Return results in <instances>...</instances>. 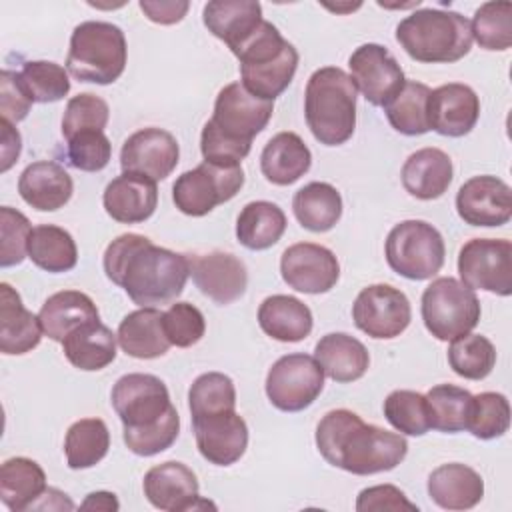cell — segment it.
I'll use <instances>...</instances> for the list:
<instances>
[{
	"label": "cell",
	"mask_w": 512,
	"mask_h": 512,
	"mask_svg": "<svg viewBox=\"0 0 512 512\" xmlns=\"http://www.w3.org/2000/svg\"><path fill=\"white\" fill-rule=\"evenodd\" d=\"M352 318L358 330L376 340L400 336L410 320L412 308L406 294L390 284H372L360 290L352 304Z\"/></svg>",
	"instance_id": "obj_14"
},
{
	"label": "cell",
	"mask_w": 512,
	"mask_h": 512,
	"mask_svg": "<svg viewBox=\"0 0 512 512\" xmlns=\"http://www.w3.org/2000/svg\"><path fill=\"white\" fill-rule=\"evenodd\" d=\"M450 368L466 380L486 378L496 364V348L482 334H464L448 348Z\"/></svg>",
	"instance_id": "obj_42"
},
{
	"label": "cell",
	"mask_w": 512,
	"mask_h": 512,
	"mask_svg": "<svg viewBox=\"0 0 512 512\" xmlns=\"http://www.w3.org/2000/svg\"><path fill=\"white\" fill-rule=\"evenodd\" d=\"M316 448L328 464L356 476L388 472L408 454V442L402 434L366 424L346 408L322 416L316 426Z\"/></svg>",
	"instance_id": "obj_2"
},
{
	"label": "cell",
	"mask_w": 512,
	"mask_h": 512,
	"mask_svg": "<svg viewBox=\"0 0 512 512\" xmlns=\"http://www.w3.org/2000/svg\"><path fill=\"white\" fill-rule=\"evenodd\" d=\"M324 388V370L314 356L296 352L280 356L266 376V396L282 412L308 408Z\"/></svg>",
	"instance_id": "obj_11"
},
{
	"label": "cell",
	"mask_w": 512,
	"mask_h": 512,
	"mask_svg": "<svg viewBox=\"0 0 512 512\" xmlns=\"http://www.w3.org/2000/svg\"><path fill=\"white\" fill-rule=\"evenodd\" d=\"M274 102L250 94L242 82L226 84L214 102V114L208 124L224 138L252 146V138L258 136L270 122Z\"/></svg>",
	"instance_id": "obj_13"
},
{
	"label": "cell",
	"mask_w": 512,
	"mask_h": 512,
	"mask_svg": "<svg viewBox=\"0 0 512 512\" xmlns=\"http://www.w3.org/2000/svg\"><path fill=\"white\" fill-rule=\"evenodd\" d=\"M180 158L176 138L162 128L150 126L130 134L120 150L122 172H134L152 178L154 182L164 180L172 174Z\"/></svg>",
	"instance_id": "obj_17"
},
{
	"label": "cell",
	"mask_w": 512,
	"mask_h": 512,
	"mask_svg": "<svg viewBox=\"0 0 512 512\" xmlns=\"http://www.w3.org/2000/svg\"><path fill=\"white\" fill-rule=\"evenodd\" d=\"M286 230V214L268 200L248 202L236 218V238L248 250H266L274 246Z\"/></svg>",
	"instance_id": "obj_37"
},
{
	"label": "cell",
	"mask_w": 512,
	"mask_h": 512,
	"mask_svg": "<svg viewBox=\"0 0 512 512\" xmlns=\"http://www.w3.org/2000/svg\"><path fill=\"white\" fill-rule=\"evenodd\" d=\"M84 510H118L120 504L116 500V494L112 492H90L84 502L80 504Z\"/></svg>",
	"instance_id": "obj_56"
},
{
	"label": "cell",
	"mask_w": 512,
	"mask_h": 512,
	"mask_svg": "<svg viewBox=\"0 0 512 512\" xmlns=\"http://www.w3.org/2000/svg\"><path fill=\"white\" fill-rule=\"evenodd\" d=\"M142 490L146 500L166 512H184L196 508H208V500H200L198 494V478L182 462L170 460L158 466H152L142 480Z\"/></svg>",
	"instance_id": "obj_19"
},
{
	"label": "cell",
	"mask_w": 512,
	"mask_h": 512,
	"mask_svg": "<svg viewBox=\"0 0 512 512\" xmlns=\"http://www.w3.org/2000/svg\"><path fill=\"white\" fill-rule=\"evenodd\" d=\"M116 334L100 320L88 322L62 340L66 360L86 372L102 370L116 358Z\"/></svg>",
	"instance_id": "obj_34"
},
{
	"label": "cell",
	"mask_w": 512,
	"mask_h": 512,
	"mask_svg": "<svg viewBox=\"0 0 512 512\" xmlns=\"http://www.w3.org/2000/svg\"><path fill=\"white\" fill-rule=\"evenodd\" d=\"M458 274L472 290L498 296L512 294V242L504 238H472L458 254Z\"/></svg>",
	"instance_id": "obj_12"
},
{
	"label": "cell",
	"mask_w": 512,
	"mask_h": 512,
	"mask_svg": "<svg viewBox=\"0 0 512 512\" xmlns=\"http://www.w3.org/2000/svg\"><path fill=\"white\" fill-rule=\"evenodd\" d=\"M190 276L196 288L216 304H232L248 286V270L244 262L230 252H208L188 256Z\"/></svg>",
	"instance_id": "obj_21"
},
{
	"label": "cell",
	"mask_w": 512,
	"mask_h": 512,
	"mask_svg": "<svg viewBox=\"0 0 512 512\" xmlns=\"http://www.w3.org/2000/svg\"><path fill=\"white\" fill-rule=\"evenodd\" d=\"M282 280L304 294H324L340 278V264L334 252L314 242L288 246L280 258Z\"/></svg>",
	"instance_id": "obj_16"
},
{
	"label": "cell",
	"mask_w": 512,
	"mask_h": 512,
	"mask_svg": "<svg viewBox=\"0 0 512 512\" xmlns=\"http://www.w3.org/2000/svg\"><path fill=\"white\" fill-rule=\"evenodd\" d=\"M32 98L26 92L20 72L2 70L0 72V112L2 118L16 124L24 120L32 108Z\"/></svg>",
	"instance_id": "obj_52"
},
{
	"label": "cell",
	"mask_w": 512,
	"mask_h": 512,
	"mask_svg": "<svg viewBox=\"0 0 512 512\" xmlns=\"http://www.w3.org/2000/svg\"><path fill=\"white\" fill-rule=\"evenodd\" d=\"M202 20L208 32L226 42L232 52L264 22L262 6L254 0H212L204 6Z\"/></svg>",
	"instance_id": "obj_25"
},
{
	"label": "cell",
	"mask_w": 512,
	"mask_h": 512,
	"mask_svg": "<svg viewBox=\"0 0 512 512\" xmlns=\"http://www.w3.org/2000/svg\"><path fill=\"white\" fill-rule=\"evenodd\" d=\"M260 328L278 342H300L314 326L310 308L288 294H272L258 308Z\"/></svg>",
	"instance_id": "obj_33"
},
{
	"label": "cell",
	"mask_w": 512,
	"mask_h": 512,
	"mask_svg": "<svg viewBox=\"0 0 512 512\" xmlns=\"http://www.w3.org/2000/svg\"><path fill=\"white\" fill-rule=\"evenodd\" d=\"M0 128H2V148H0V154H2V166L0 170L6 172L10 170V166L18 160L20 156V150H22V138H20V132L12 126V122L8 120H0Z\"/></svg>",
	"instance_id": "obj_55"
},
{
	"label": "cell",
	"mask_w": 512,
	"mask_h": 512,
	"mask_svg": "<svg viewBox=\"0 0 512 512\" xmlns=\"http://www.w3.org/2000/svg\"><path fill=\"white\" fill-rule=\"evenodd\" d=\"M28 258L42 270L60 274L78 262V248L72 234L54 224H38L28 240Z\"/></svg>",
	"instance_id": "obj_38"
},
{
	"label": "cell",
	"mask_w": 512,
	"mask_h": 512,
	"mask_svg": "<svg viewBox=\"0 0 512 512\" xmlns=\"http://www.w3.org/2000/svg\"><path fill=\"white\" fill-rule=\"evenodd\" d=\"M480 100L476 92L460 82H448L430 92L428 124L430 130L460 138L466 136L478 122Z\"/></svg>",
	"instance_id": "obj_22"
},
{
	"label": "cell",
	"mask_w": 512,
	"mask_h": 512,
	"mask_svg": "<svg viewBox=\"0 0 512 512\" xmlns=\"http://www.w3.org/2000/svg\"><path fill=\"white\" fill-rule=\"evenodd\" d=\"M472 40L484 50H508L512 46V4L484 2L470 22Z\"/></svg>",
	"instance_id": "obj_43"
},
{
	"label": "cell",
	"mask_w": 512,
	"mask_h": 512,
	"mask_svg": "<svg viewBox=\"0 0 512 512\" xmlns=\"http://www.w3.org/2000/svg\"><path fill=\"white\" fill-rule=\"evenodd\" d=\"M430 428L454 434L468 428L472 412V394L454 384L432 386L426 394Z\"/></svg>",
	"instance_id": "obj_41"
},
{
	"label": "cell",
	"mask_w": 512,
	"mask_h": 512,
	"mask_svg": "<svg viewBox=\"0 0 512 512\" xmlns=\"http://www.w3.org/2000/svg\"><path fill=\"white\" fill-rule=\"evenodd\" d=\"M102 204L106 214L120 224L144 222L158 206L156 182L142 174L122 172L108 182Z\"/></svg>",
	"instance_id": "obj_23"
},
{
	"label": "cell",
	"mask_w": 512,
	"mask_h": 512,
	"mask_svg": "<svg viewBox=\"0 0 512 512\" xmlns=\"http://www.w3.org/2000/svg\"><path fill=\"white\" fill-rule=\"evenodd\" d=\"M126 58V36L120 26L102 20H86L72 30L66 70L80 82L104 86L122 76Z\"/></svg>",
	"instance_id": "obj_7"
},
{
	"label": "cell",
	"mask_w": 512,
	"mask_h": 512,
	"mask_svg": "<svg viewBox=\"0 0 512 512\" xmlns=\"http://www.w3.org/2000/svg\"><path fill=\"white\" fill-rule=\"evenodd\" d=\"M110 448V432L100 418H82L74 422L64 438L66 462L72 470L96 466Z\"/></svg>",
	"instance_id": "obj_39"
},
{
	"label": "cell",
	"mask_w": 512,
	"mask_h": 512,
	"mask_svg": "<svg viewBox=\"0 0 512 512\" xmlns=\"http://www.w3.org/2000/svg\"><path fill=\"white\" fill-rule=\"evenodd\" d=\"M162 326L166 338L172 346L190 348L202 340L206 332V322L202 312L190 302L170 304L166 312H162Z\"/></svg>",
	"instance_id": "obj_51"
},
{
	"label": "cell",
	"mask_w": 512,
	"mask_h": 512,
	"mask_svg": "<svg viewBox=\"0 0 512 512\" xmlns=\"http://www.w3.org/2000/svg\"><path fill=\"white\" fill-rule=\"evenodd\" d=\"M348 66L356 90H360L372 106L384 108L406 82L404 70L390 50L374 42L358 46L350 54Z\"/></svg>",
	"instance_id": "obj_15"
},
{
	"label": "cell",
	"mask_w": 512,
	"mask_h": 512,
	"mask_svg": "<svg viewBox=\"0 0 512 512\" xmlns=\"http://www.w3.org/2000/svg\"><path fill=\"white\" fill-rule=\"evenodd\" d=\"M192 418L236 410V388L230 376L222 372L200 374L188 390Z\"/></svg>",
	"instance_id": "obj_44"
},
{
	"label": "cell",
	"mask_w": 512,
	"mask_h": 512,
	"mask_svg": "<svg viewBox=\"0 0 512 512\" xmlns=\"http://www.w3.org/2000/svg\"><path fill=\"white\" fill-rule=\"evenodd\" d=\"M244 186V170L236 166H220L202 162L182 172L172 184V200L186 216H206L218 204L232 200Z\"/></svg>",
	"instance_id": "obj_10"
},
{
	"label": "cell",
	"mask_w": 512,
	"mask_h": 512,
	"mask_svg": "<svg viewBox=\"0 0 512 512\" xmlns=\"http://www.w3.org/2000/svg\"><path fill=\"white\" fill-rule=\"evenodd\" d=\"M120 348L138 360L160 358L172 346L162 326V312L154 306L138 308L126 314L116 332Z\"/></svg>",
	"instance_id": "obj_31"
},
{
	"label": "cell",
	"mask_w": 512,
	"mask_h": 512,
	"mask_svg": "<svg viewBox=\"0 0 512 512\" xmlns=\"http://www.w3.org/2000/svg\"><path fill=\"white\" fill-rule=\"evenodd\" d=\"M68 164L82 172H100L112 158V144L104 132L88 130L66 140Z\"/></svg>",
	"instance_id": "obj_50"
},
{
	"label": "cell",
	"mask_w": 512,
	"mask_h": 512,
	"mask_svg": "<svg viewBox=\"0 0 512 512\" xmlns=\"http://www.w3.org/2000/svg\"><path fill=\"white\" fill-rule=\"evenodd\" d=\"M32 234L30 220L16 208H0V266H16L28 256V240Z\"/></svg>",
	"instance_id": "obj_49"
},
{
	"label": "cell",
	"mask_w": 512,
	"mask_h": 512,
	"mask_svg": "<svg viewBox=\"0 0 512 512\" xmlns=\"http://www.w3.org/2000/svg\"><path fill=\"white\" fill-rule=\"evenodd\" d=\"M292 210L302 228L328 232L342 216V196L328 182H310L294 194Z\"/></svg>",
	"instance_id": "obj_36"
},
{
	"label": "cell",
	"mask_w": 512,
	"mask_h": 512,
	"mask_svg": "<svg viewBox=\"0 0 512 512\" xmlns=\"http://www.w3.org/2000/svg\"><path fill=\"white\" fill-rule=\"evenodd\" d=\"M38 318L44 334L62 344V340L76 328L100 320V314L88 294L80 290H60L48 296L38 312Z\"/></svg>",
	"instance_id": "obj_32"
},
{
	"label": "cell",
	"mask_w": 512,
	"mask_h": 512,
	"mask_svg": "<svg viewBox=\"0 0 512 512\" xmlns=\"http://www.w3.org/2000/svg\"><path fill=\"white\" fill-rule=\"evenodd\" d=\"M430 88L416 80H406L400 92L384 106L390 126L406 136H420L430 130L428 98Z\"/></svg>",
	"instance_id": "obj_40"
},
{
	"label": "cell",
	"mask_w": 512,
	"mask_h": 512,
	"mask_svg": "<svg viewBox=\"0 0 512 512\" xmlns=\"http://www.w3.org/2000/svg\"><path fill=\"white\" fill-rule=\"evenodd\" d=\"M198 452L216 466L238 462L248 446V426L236 410L192 418Z\"/></svg>",
	"instance_id": "obj_18"
},
{
	"label": "cell",
	"mask_w": 512,
	"mask_h": 512,
	"mask_svg": "<svg viewBox=\"0 0 512 512\" xmlns=\"http://www.w3.org/2000/svg\"><path fill=\"white\" fill-rule=\"evenodd\" d=\"M456 210L470 226H502L512 216V190L496 176H472L458 188Z\"/></svg>",
	"instance_id": "obj_20"
},
{
	"label": "cell",
	"mask_w": 512,
	"mask_h": 512,
	"mask_svg": "<svg viewBox=\"0 0 512 512\" xmlns=\"http://www.w3.org/2000/svg\"><path fill=\"white\" fill-rule=\"evenodd\" d=\"M232 54L240 60L242 86L272 102L290 86L298 68V50L266 20Z\"/></svg>",
	"instance_id": "obj_6"
},
{
	"label": "cell",
	"mask_w": 512,
	"mask_h": 512,
	"mask_svg": "<svg viewBox=\"0 0 512 512\" xmlns=\"http://www.w3.org/2000/svg\"><path fill=\"white\" fill-rule=\"evenodd\" d=\"M386 420L406 436H424L430 430L426 396L414 390H394L384 400Z\"/></svg>",
	"instance_id": "obj_45"
},
{
	"label": "cell",
	"mask_w": 512,
	"mask_h": 512,
	"mask_svg": "<svg viewBox=\"0 0 512 512\" xmlns=\"http://www.w3.org/2000/svg\"><path fill=\"white\" fill-rule=\"evenodd\" d=\"M400 178L410 196L418 200H436L448 190L454 178L452 160L440 148H420L406 158Z\"/></svg>",
	"instance_id": "obj_27"
},
{
	"label": "cell",
	"mask_w": 512,
	"mask_h": 512,
	"mask_svg": "<svg viewBox=\"0 0 512 512\" xmlns=\"http://www.w3.org/2000/svg\"><path fill=\"white\" fill-rule=\"evenodd\" d=\"M46 488V474L36 460L14 456L0 466V500L12 512L32 510Z\"/></svg>",
	"instance_id": "obj_35"
},
{
	"label": "cell",
	"mask_w": 512,
	"mask_h": 512,
	"mask_svg": "<svg viewBox=\"0 0 512 512\" xmlns=\"http://www.w3.org/2000/svg\"><path fill=\"white\" fill-rule=\"evenodd\" d=\"M20 78L32 102H40V104L58 102L70 92L68 70L50 60L24 62L20 70Z\"/></svg>",
	"instance_id": "obj_46"
},
{
	"label": "cell",
	"mask_w": 512,
	"mask_h": 512,
	"mask_svg": "<svg viewBox=\"0 0 512 512\" xmlns=\"http://www.w3.org/2000/svg\"><path fill=\"white\" fill-rule=\"evenodd\" d=\"M356 84L338 66L312 72L304 92V116L312 136L324 146H340L356 128Z\"/></svg>",
	"instance_id": "obj_4"
},
{
	"label": "cell",
	"mask_w": 512,
	"mask_h": 512,
	"mask_svg": "<svg viewBox=\"0 0 512 512\" xmlns=\"http://www.w3.org/2000/svg\"><path fill=\"white\" fill-rule=\"evenodd\" d=\"M102 266L108 280L142 308L176 300L190 276L188 254L156 246L134 232L120 234L106 246Z\"/></svg>",
	"instance_id": "obj_1"
},
{
	"label": "cell",
	"mask_w": 512,
	"mask_h": 512,
	"mask_svg": "<svg viewBox=\"0 0 512 512\" xmlns=\"http://www.w3.org/2000/svg\"><path fill=\"white\" fill-rule=\"evenodd\" d=\"M108 118H110V108L106 100L92 92H82L78 96H72L66 104V110L62 116V136L68 140L88 130L104 132Z\"/></svg>",
	"instance_id": "obj_48"
},
{
	"label": "cell",
	"mask_w": 512,
	"mask_h": 512,
	"mask_svg": "<svg viewBox=\"0 0 512 512\" xmlns=\"http://www.w3.org/2000/svg\"><path fill=\"white\" fill-rule=\"evenodd\" d=\"M314 358L324 374L340 384L362 378L370 366L366 346L346 332H330L322 336L316 342Z\"/></svg>",
	"instance_id": "obj_29"
},
{
	"label": "cell",
	"mask_w": 512,
	"mask_h": 512,
	"mask_svg": "<svg viewBox=\"0 0 512 512\" xmlns=\"http://www.w3.org/2000/svg\"><path fill=\"white\" fill-rule=\"evenodd\" d=\"M428 496L444 510H468L482 500L484 480L466 464H442L428 476Z\"/></svg>",
	"instance_id": "obj_28"
},
{
	"label": "cell",
	"mask_w": 512,
	"mask_h": 512,
	"mask_svg": "<svg viewBox=\"0 0 512 512\" xmlns=\"http://www.w3.org/2000/svg\"><path fill=\"white\" fill-rule=\"evenodd\" d=\"M42 324L36 314L24 308L20 294L8 284H0V352L20 356L34 350L42 340Z\"/></svg>",
	"instance_id": "obj_26"
},
{
	"label": "cell",
	"mask_w": 512,
	"mask_h": 512,
	"mask_svg": "<svg viewBox=\"0 0 512 512\" xmlns=\"http://www.w3.org/2000/svg\"><path fill=\"white\" fill-rule=\"evenodd\" d=\"M138 6L148 20L166 26L180 22L190 8L186 0H140Z\"/></svg>",
	"instance_id": "obj_54"
},
{
	"label": "cell",
	"mask_w": 512,
	"mask_h": 512,
	"mask_svg": "<svg viewBox=\"0 0 512 512\" xmlns=\"http://www.w3.org/2000/svg\"><path fill=\"white\" fill-rule=\"evenodd\" d=\"M388 266L408 280H428L444 266L442 234L424 220H404L386 236Z\"/></svg>",
	"instance_id": "obj_9"
},
{
	"label": "cell",
	"mask_w": 512,
	"mask_h": 512,
	"mask_svg": "<svg viewBox=\"0 0 512 512\" xmlns=\"http://www.w3.org/2000/svg\"><path fill=\"white\" fill-rule=\"evenodd\" d=\"M358 512H372V510H410L418 512V506L406 498V494L392 486V484H378L364 488L356 498Z\"/></svg>",
	"instance_id": "obj_53"
},
{
	"label": "cell",
	"mask_w": 512,
	"mask_h": 512,
	"mask_svg": "<svg viewBox=\"0 0 512 512\" xmlns=\"http://www.w3.org/2000/svg\"><path fill=\"white\" fill-rule=\"evenodd\" d=\"M18 192L34 210L54 212L68 204L74 192V182L58 162L38 160L22 170L18 178Z\"/></svg>",
	"instance_id": "obj_24"
},
{
	"label": "cell",
	"mask_w": 512,
	"mask_h": 512,
	"mask_svg": "<svg viewBox=\"0 0 512 512\" xmlns=\"http://www.w3.org/2000/svg\"><path fill=\"white\" fill-rule=\"evenodd\" d=\"M310 164L312 152L296 132H278L260 154V170L276 186L294 184L310 170Z\"/></svg>",
	"instance_id": "obj_30"
},
{
	"label": "cell",
	"mask_w": 512,
	"mask_h": 512,
	"mask_svg": "<svg viewBox=\"0 0 512 512\" xmlns=\"http://www.w3.org/2000/svg\"><path fill=\"white\" fill-rule=\"evenodd\" d=\"M510 426V404L500 392H480L472 396L468 428L480 440L500 438Z\"/></svg>",
	"instance_id": "obj_47"
},
{
	"label": "cell",
	"mask_w": 512,
	"mask_h": 512,
	"mask_svg": "<svg viewBox=\"0 0 512 512\" xmlns=\"http://www.w3.org/2000/svg\"><path fill=\"white\" fill-rule=\"evenodd\" d=\"M110 400L124 426V444L132 454L154 456L176 442L180 416L158 376L124 374L112 386Z\"/></svg>",
	"instance_id": "obj_3"
},
{
	"label": "cell",
	"mask_w": 512,
	"mask_h": 512,
	"mask_svg": "<svg viewBox=\"0 0 512 512\" xmlns=\"http://www.w3.org/2000/svg\"><path fill=\"white\" fill-rule=\"evenodd\" d=\"M396 40L416 62L450 64L470 52L472 28L460 12L420 8L400 20Z\"/></svg>",
	"instance_id": "obj_5"
},
{
	"label": "cell",
	"mask_w": 512,
	"mask_h": 512,
	"mask_svg": "<svg viewBox=\"0 0 512 512\" xmlns=\"http://www.w3.org/2000/svg\"><path fill=\"white\" fill-rule=\"evenodd\" d=\"M422 320L426 330L452 342L476 328L480 320V300L472 288L452 276L432 280L422 292Z\"/></svg>",
	"instance_id": "obj_8"
}]
</instances>
